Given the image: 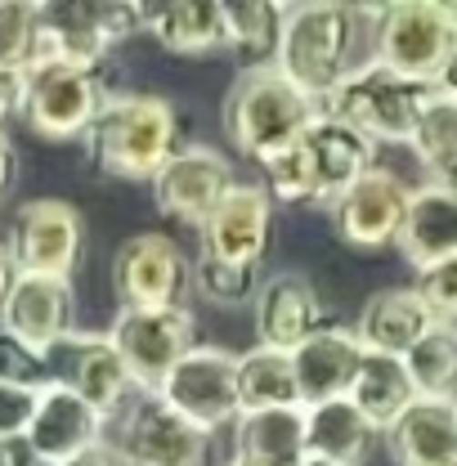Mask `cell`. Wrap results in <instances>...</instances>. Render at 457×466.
Here are the masks:
<instances>
[{
    "instance_id": "ee69618b",
    "label": "cell",
    "mask_w": 457,
    "mask_h": 466,
    "mask_svg": "<svg viewBox=\"0 0 457 466\" xmlns=\"http://www.w3.org/2000/svg\"><path fill=\"white\" fill-rule=\"evenodd\" d=\"M435 184H444V188H449V193L457 198V167H449L444 175H435Z\"/></svg>"
},
{
    "instance_id": "7402d4cb",
    "label": "cell",
    "mask_w": 457,
    "mask_h": 466,
    "mask_svg": "<svg viewBox=\"0 0 457 466\" xmlns=\"http://www.w3.org/2000/svg\"><path fill=\"white\" fill-rule=\"evenodd\" d=\"M395 247H400L403 260L417 274L457 256V198L444 184L426 179V184H417L408 193V211H403Z\"/></svg>"
},
{
    "instance_id": "277c9868",
    "label": "cell",
    "mask_w": 457,
    "mask_h": 466,
    "mask_svg": "<svg viewBox=\"0 0 457 466\" xmlns=\"http://www.w3.org/2000/svg\"><path fill=\"white\" fill-rule=\"evenodd\" d=\"M314 116H319V104L269 63V67H238L220 108V126L247 162L265 167L269 157L287 153L305 135Z\"/></svg>"
},
{
    "instance_id": "9c48e42d",
    "label": "cell",
    "mask_w": 457,
    "mask_h": 466,
    "mask_svg": "<svg viewBox=\"0 0 457 466\" xmlns=\"http://www.w3.org/2000/svg\"><path fill=\"white\" fill-rule=\"evenodd\" d=\"M5 251L14 260V274L72 283L86 251V220L67 198H32L14 211Z\"/></svg>"
},
{
    "instance_id": "8992f818",
    "label": "cell",
    "mask_w": 457,
    "mask_h": 466,
    "mask_svg": "<svg viewBox=\"0 0 457 466\" xmlns=\"http://www.w3.org/2000/svg\"><path fill=\"white\" fill-rule=\"evenodd\" d=\"M117 466H211V435L162 404L157 390H135L104 426Z\"/></svg>"
},
{
    "instance_id": "4316f807",
    "label": "cell",
    "mask_w": 457,
    "mask_h": 466,
    "mask_svg": "<svg viewBox=\"0 0 457 466\" xmlns=\"http://www.w3.org/2000/svg\"><path fill=\"white\" fill-rule=\"evenodd\" d=\"M345 400L359 408L377 431H391V426H395V417L417 400V386H412V377H408L403 359H391V354H368V350H363L359 372H354V381H350V395H345Z\"/></svg>"
},
{
    "instance_id": "7c38bea8",
    "label": "cell",
    "mask_w": 457,
    "mask_h": 466,
    "mask_svg": "<svg viewBox=\"0 0 457 466\" xmlns=\"http://www.w3.org/2000/svg\"><path fill=\"white\" fill-rule=\"evenodd\" d=\"M188 291V260L171 233H135L113 256V296L121 309H175Z\"/></svg>"
},
{
    "instance_id": "ac0fdd59",
    "label": "cell",
    "mask_w": 457,
    "mask_h": 466,
    "mask_svg": "<svg viewBox=\"0 0 457 466\" xmlns=\"http://www.w3.org/2000/svg\"><path fill=\"white\" fill-rule=\"evenodd\" d=\"M72 314H76V291L63 279H36V274H18L14 288L0 305V332L23 341L36 354L50 350L72 332Z\"/></svg>"
},
{
    "instance_id": "60d3db41",
    "label": "cell",
    "mask_w": 457,
    "mask_h": 466,
    "mask_svg": "<svg viewBox=\"0 0 457 466\" xmlns=\"http://www.w3.org/2000/svg\"><path fill=\"white\" fill-rule=\"evenodd\" d=\"M435 90L449 95V99H457V46H453V55H449V63H444V72L435 76Z\"/></svg>"
},
{
    "instance_id": "44dd1931",
    "label": "cell",
    "mask_w": 457,
    "mask_h": 466,
    "mask_svg": "<svg viewBox=\"0 0 457 466\" xmlns=\"http://www.w3.org/2000/svg\"><path fill=\"white\" fill-rule=\"evenodd\" d=\"M386 435V453L395 466H453L457 462V400L417 395L395 417Z\"/></svg>"
},
{
    "instance_id": "836d02e7",
    "label": "cell",
    "mask_w": 457,
    "mask_h": 466,
    "mask_svg": "<svg viewBox=\"0 0 457 466\" xmlns=\"http://www.w3.org/2000/svg\"><path fill=\"white\" fill-rule=\"evenodd\" d=\"M412 291L421 296V305L431 309L435 323L457 328V256L440 260V265H431V269H421L417 283H412Z\"/></svg>"
},
{
    "instance_id": "e0dca14e",
    "label": "cell",
    "mask_w": 457,
    "mask_h": 466,
    "mask_svg": "<svg viewBox=\"0 0 457 466\" xmlns=\"http://www.w3.org/2000/svg\"><path fill=\"white\" fill-rule=\"evenodd\" d=\"M251 328H256V346L291 354L305 346L323 323V300L305 274H269L260 279V288L251 296Z\"/></svg>"
},
{
    "instance_id": "1f68e13d",
    "label": "cell",
    "mask_w": 457,
    "mask_h": 466,
    "mask_svg": "<svg viewBox=\"0 0 457 466\" xmlns=\"http://www.w3.org/2000/svg\"><path fill=\"white\" fill-rule=\"evenodd\" d=\"M188 288L211 305H247L260 288V279H256V269H238V265L211 260L198 251V260L188 265Z\"/></svg>"
},
{
    "instance_id": "30bf717a",
    "label": "cell",
    "mask_w": 457,
    "mask_h": 466,
    "mask_svg": "<svg viewBox=\"0 0 457 466\" xmlns=\"http://www.w3.org/2000/svg\"><path fill=\"white\" fill-rule=\"evenodd\" d=\"M108 341L117 346L130 381L139 390H157L175 363L198 346V323L184 305L175 309H117Z\"/></svg>"
},
{
    "instance_id": "603a6c76",
    "label": "cell",
    "mask_w": 457,
    "mask_h": 466,
    "mask_svg": "<svg viewBox=\"0 0 457 466\" xmlns=\"http://www.w3.org/2000/svg\"><path fill=\"white\" fill-rule=\"evenodd\" d=\"M431 328H435V319H431V309L421 305L417 291L386 288V291H377V296H368V305L359 309L354 337H359V346L368 350V354L403 359Z\"/></svg>"
},
{
    "instance_id": "7a4b0ae2",
    "label": "cell",
    "mask_w": 457,
    "mask_h": 466,
    "mask_svg": "<svg viewBox=\"0 0 457 466\" xmlns=\"http://www.w3.org/2000/svg\"><path fill=\"white\" fill-rule=\"evenodd\" d=\"M372 167H377V144H368L337 116L319 113L305 126V135L287 153L269 157L260 171H265V193L283 207H332Z\"/></svg>"
},
{
    "instance_id": "4fadbf2b",
    "label": "cell",
    "mask_w": 457,
    "mask_h": 466,
    "mask_svg": "<svg viewBox=\"0 0 457 466\" xmlns=\"http://www.w3.org/2000/svg\"><path fill=\"white\" fill-rule=\"evenodd\" d=\"M46 368H50V386H67L72 395H81L86 404L95 408L104 421H113L121 404L139 390L121 363L117 346L108 341V332H67L50 354H46Z\"/></svg>"
},
{
    "instance_id": "6da1fadb",
    "label": "cell",
    "mask_w": 457,
    "mask_h": 466,
    "mask_svg": "<svg viewBox=\"0 0 457 466\" xmlns=\"http://www.w3.org/2000/svg\"><path fill=\"white\" fill-rule=\"evenodd\" d=\"M372 32L368 5H337V0H300L283 5V32L274 67L291 86H300L314 104H323L345 72H354L359 36Z\"/></svg>"
},
{
    "instance_id": "3957f363",
    "label": "cell",
    "mask_w": 457,
    "mask_h": 466,
    "mask_svg": "<svg viewBox=\"0 0 457 466\" xmlns=\"http://www.w3.org/2000/svg\"><path fill=\"white\" fill-rule=\"evenodd\" d=\"M81 144L95 171L153 184L157 171L179 153V113L162 95L113 90Z\"/></svg>"
},
{
    "instance_id": "4dcf8cb0",
    "label": "cell",
    "mask_w": 457,
    "mask_h": 466,
    "mask_svg": "<svg viewBox=\"0 0 457 466\" xmlns=\"http://www.w3.org/2000/svg\"><path fill=\"white\" fill-rule=\"evenodd\" d=\"M408 148L417 153V162L431 175H444L449 167H457V99L435 90L426 99V108L417 113Z\"/></svg>"
},
{
    "instance_id": "c3c4849f",
    "label": "cell",
    "mask_w": 457,
    "mask_h": 466,
    "mask_svg": "<svg viewBox=\"0 0 457 466\" xmlns=\"http://www.w3.org/2000/svg\"><path fill=\"white\" fill-rule=\"evenodd\" d=\"M453 466H457V462H453Z\"/></svg>"
},
{
    "instance_id": "cb8c5ba5",
    "label": "cell",
    "mask_w": 457,
    "mask_h": 466,
    "mask_svg": "<svg viewBox=\"0 0 457 466\" xmlns=\"http://www.w3.org/2000/svg\"><path fill=\"white\" fill-rule=\"evenodd\" d=\"M233 462L242 466H300L305 462V408L238 412Z\"/></svg>"
},
{
    "instance_id": "d6986e66",
    "label": "cell",
    "mask_w": 457,
    "mask_h": 466,
    "mask_svg": "<svg viewBox=\"0 0 457 466\" xmlns=\"http://www.w3.org/2000/svg\"><path fill=\"white\" fill-rule=\"evenodd\" d=\"M104 417L86 404L81 395H72L67 386H41L36 390V408L27 421V444L46 466H58L67 458H81L90 449L104 444Z\"/></svg>"
},
{
    "instance_id": "ba28073f",
    "label": "cell",
    "mask_w": 457,
    "mask_h": 466,
    "mask_svg": "<svg viewBox=\"0 0 457 466\" xmlns=\"http://www.w3.org/2000/svg\"><path fill=\"white\" fill-rule=\"evenodd\" d=\"M23 121L32 135L41 139H86V130L95 126V116L104 108L108 76L104 67H72V63H41V67H23Z\"/></svg>"
},
{
    "instance_id": "d590c367",
    "label": "cell",
    "mask_w": 457,
    "mask_h": 466,
    "mask_svg": "<svg viewBox=\"0 0 457 466\" xmlns=\"http://www.w3.org/2000/svg\"><path fill=\"white\" fill-rule=\"evenodd\" d=\"M81 14H86V23L108 41V46H121L126 36H135V32H144V5H135V0H108V5H81Z\"/></svg>"
},
{
    "instance_id": "d6a6232c",
    "label": "cell",
    "mask_w": 457,
    "mask_h": 466,
    "mask_svg": "<svg viewBox=\"0 0 457 466\" xmlns=\"http://www.w3.org/2000/svg\"><path fill=\"white\" fill-rule=\"evenodd\" d=\"M46 5L27 0H0V67H27L36 27H41Z\"/></svg>"
},
{
    "instance_id": "b9f144b4",
    "label": "cell",
    "mask_w": 457,
    "mask_h": 466,
    "mask_svg": "<svg viewBox=\"0 0 457 466\" xmlns=\"http://www.w3.org/2000/svg\"><path fill=\"white\" fill-rule=\"evenodd\" d=\"M58 466H117V462H113V453L99 444V449H90V453H81V458H67V462H58Z\"/></svg>"
},
{
    "instance_id": "484cf974",
    "label": "cell",
    "mask_w": 457,
    "mask_h": 466,
    "mask_svg": "<svg viewBox=\"0 0 457 466\" xmlns=\"http://www.w3.org/2000/svg\"><path fill=\"white\" fill-rule=\"evenodd\" d=\"M144 32L171 55H211L225 50L220 0H162L144 5Z\"/></svg>"
},
{
    "instance_id": "ab89813d",
    "label": "cell",
    "mask_w": 457,
    "mask_h": 466,
    "mask_svg": "<svg viewBox=\"0 0 457 466\" xmlns=\"http://www.w3.org/2000/svg\"><path fill=\"white\" fill-rule=\"evenodd\" d=\"M14 175H18V153H14V144H9V135L0 130V198L9 193V184H14Z\"/></svg>"
},
{
    "instance_id": "7dc6e473",
    "label": "cell",
    "mask_w": 457,
    "mask_h": 466,
    "mask_svg": "<svg viewBox=\"0 0 457 466\" xmlns=\"http://www.w3.org/2000/svg\"><path fill=\"white\" fill-rule=\"evenodd\" d=\"M228 466H233V462H228Z\"/></svg>"
},
{
    "instance_id": "52a82bcc",
    "label": "cell",
    "mask_w": 457,
    "mask_h": 466,
    "mask_svg": "<svg viewBox=\"0 0 457 466\" xmlns=\"http://www.w3.org/2000/svg\"><path fill=\"white\" fill-rule=\"evenodd\" d=\"M372 14V55L381 67L400 72L408 81L435 86L444 63L457 46V27L444 0H395L368 5Z\"/></svg>"
},
{
    "instance_id": "5bb4252c",
    "label": "cell",
    "mask_w": 457,
    "mask_h": 466,
    "mask_svg": "<svg viewBox=\"0 0 457 466\" xmlns=\"http://www.w3.org/2000/svg\"><path fill=\"white\" fill-rule=\"evenodd\" d=\"M233 184L238 179L225 153H216L211 144H179V153L153 179V207L175 225L202 229V220L225 202Z\"/></svg>"
},
{
    "instance_id": "f546056e",
    "label": "cell",
    "mask_w": 457,
    "mask_h": 466,
    "mask_svg": "<svg viewBox=\"0 0 457 466\" xmlns=\"http://www.w3.org/2000/svg\"><path fill=\"white\" fill-rule=\"evenodd\" d=\"M403 368H408L417 395H431V400H457V328L435 323L417 346L403 354Z\"/></svg>"
},
{
    "instance_id": "5b68a950",
    "label": "cell",
    "mask_w": 457,
    "mask_h": 466,
    "mask_svg": "<svg viewBox=\"0 0 457 466\" xmlns=\"http://www.w3.org/2000/svg\"><path fill=\"white\" fill-rule=\"evenodd\" d=\"M431 95H435V86L408 81L400 72L381 67L377 58H363L354 72H345L337 81V90L319 104V113L359 130L368 144H408L417 113L426 108Z\"/></svg>"
},
{
    "instance_id": "9a60e30c",
    "label": "cell",
    "mask_w": 457,
    "mask_h": 466,
    "mask_svg": "<svg viewBox=\"0 0 457 466\" xmlns=\"http://www.w3.org/2000/svg\"><path fill=\"white\" fill-rule=\"evenodd\" d=\"M269 238H274V198L265 193V184H233L225 202L198 229L202 256L238 269H260Z\"/></svg>"
},
{
    "instance_id": "8d00e7d4",
    "label": "cell",
    "mask_w": 457,
    "mask_h": 466,
    "mask_svg": "<svg viewBox=\"0 0 457 466\" xmlns=\"http://www.w3.org/2000/svg\"><path fill=\"white\" fill-rule=\"evenodd\" d=\"M32 408H36V390H18V386L0 381V440L23 435L32 421Z\"/></svg>"
},
{
    "instance_id": "d4e9b609",
    "label": "cell",
    "mask_w": 457,
    "mask_h": 466,
    "mask_svg": "<svg viewBox=\"0 0 457 466\" xmlns=\"http://www.w3.org/2000/svg\"><path fill=\"white\" fill-rule=\"evenodd\" d=\"M377 435L381 431L350 400H328V404L305 408V458H314V462L363 466Z\"/></svg>"
},
{
    "instance_id": "ffe728a7",
    "label": "cell",
    "mask_w": 457,
    "mask_h": 466,
    "mask_svg": "<svg viewBox=\"0 0 457 466\" xmlns=\"http://www.w3.org/2000/svg\"><path fill=\"white\" fill-rule=\"evenodd\" d=\"M291 377H296V395L300 408L328 404V400H345L350 395V381L359 372V359L363 346L354 337V328H319L305 346H296L291 354Z\"/></svg>"
},
{
    "instance_id": "7bdbcfd3",
    "label": "cell",
    "mask_w": 457,
    "mask_h": 466,
    "mask_svg": "<svg viewBox=\"0 0 457 466\" xmlns=\"http://www.w3.org/2000/svg\"><path fill=\"white\" fill-rule=\"evenodd\" d=\"M14 260H9V251H5V242H0V305H5V296H9V288H14Z\"/></svg>"
},
{
    "instance_id": "8fae6325",
    "label": "cell",
    "mask_w": 457,
    "mask_h": 466,
    "mask_svg": "<svg viewBox=\"0 0 457 466\" xmlns=\"http://www.w3.org/2000/svg\"><path fill=\"white\" fill-rule=\"evenodd\" d=\"M162 404L175 408L198 431L216 435L220 426L238 421V354L225 346H193L175 372L157 386Z\"/></svg>"
},
{
    "instance_id": "f6af8a7d",
    "label": "cell",
    "mask_w": 457,
    "mask_h": 466,
    "mask_svg": "<svg viewBox=\"0 0 457 466\" xmlns=\"http://www.w3.org/2000/svg\"><path fill=\"white\" fill-rule=\"evenodd\" d=\"M300 466H328V462H314V458H305V462H300Z\"/></svg>"
},
{
    "instance_id": "f1b7e54d",
    "label": "cell",
    "mask_w": 457,
    "mask_h": 466,
    "mask_svg": "<svg viewBox=\"0 0 457 466\" xmlns=\"http://www.w3.org/2000/svg\"><path fill=\"white\" fill-rule=\"evenodd\" d=\"M238 408L242 412H265V408H300L291 359L279 350H251L238 354Z\"/></svg>"
},
{
    "instance_id": "83f0119b",
    "label": "cell",
    "mask_w": 457,
    "mask_h": 466,
    "mask_svg": "<svg viewBox=\"0 0 457 466\" xmlns=\"http://www.w3.org/2000/svg\"><path fill=\"white\" fill-rule=\"evenodd\" d=\"M225 14V50L242 67H269L279 55L283 5L274 0H220Z\"/></svg>"
},
{
    "instance_id": "bcb514c9",
    "label": "cell",
    "mask_w": 457,
    "mask_h": 466,
    "mask_svg": "<svg viewBox=\"0 0 457 466\" xmlns=\"http://www.w3.org/2000/svg\"><path fill=\"white\" fill-rule=\"evenodd\" d=\"M233 466H242V462H233Z\"/></svg>"
},
{
    "instance_id": "e575fe53",
    "label": "cell",
    "mask_w": 457,
    "mask_h": 466,
    "mask_svg": "<svg viewBox=\"0 0 457 466\" xmlns=\"http://www.w3.org/2000/svg\"><path fill=\"white\" fill-rule=\"evenodd\" d=\"M0 381H5V386H18V390H41V386H50L46 354H36V350H27L23 341H14V337L0 332Z\"/></svg>"
},
{
    "instance_id": "f35d334b",
    "label": "cell",
    "mask_w": 457,
    "mask_h": 466,
    "mask_svg": "<svg viewBox=\"0 0 457 466\" xmlns=\"http://www.w3.org/2000/svg\"><path fill=\"white\" fill-rule=\"evenodd\" d=\"M0 466H46V462L32 453L27 435H9V440H0Z\"/></svg>"
},
{
    "instance_id": "2e32d148",
    "label": "cell",
    "mask_w": 457,
    "mask_h": 466,
    "mask_svg": "<svg viewBox=\"0 0 457 466\" xmlns=\"http://www.w3.org/2000/svg\"><path fill=\"white\" fill-rule=\"evenodd\" d=\"M408 184L386 167H372L368 175H359L341 198L328 207L332 216V229L345 247L354 251H377V247H391L400 238L403 211H408Z\"/></svg>"
},
{
    "instance_id": "74e56055",
    "label": "cell",
    "mask_w": 457,
    "mask_h": 466,
    "mask_svg": "<svg viewBox=\"0 0 457 466\" xmlns=\"http://www.w3.org/2000/svg\"><path fill=\"white\" fill-rule=\"evenodd\" d=\"M23 90H27L23 67H0V130L14 116H23Z\"/></svg>"
}]
</instances>
